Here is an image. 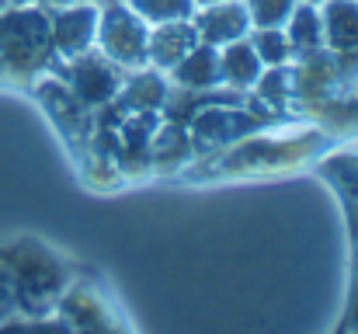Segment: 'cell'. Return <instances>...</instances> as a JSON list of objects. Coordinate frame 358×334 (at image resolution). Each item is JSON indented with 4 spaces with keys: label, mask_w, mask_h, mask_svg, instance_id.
<instances>
[{
    "label": "cell",
    "mask_w": 358,
    "mask_h": 334,
    "mask_svg": "<svg viewBox=\"0 0 358 334\" xmlns=\"http://www.w3.org/2000/svg\"><path fill=\"white\" fill-rule=\"evenodd\" d=\"M0 261L14 282V317H45V310H52L66 293V265H59V258L35 240H14L0 247Z\"/></svg>",
    "instance_id": "obj_1"
},
{
    "label": "cell",
    "mask_w": 358,
    "mask_h": 334,
    "mask_svg": "<svg viewBox=\"0 0 358 334\" xmlns=\"http://www.w3.org/2000/svg\"><path fill=\"white\" fill-rule=\"evenodd\" d=\"M56 63L49 14L35 4L0 7V74L35 77Z\"/></svg>",
    "instance_id": "obj_2"
},
{
    "label": "cell",
    "mask_w": 358,
    "mask_h": 334,
    "mask_svg": "<svg viewBox=\"0 0 358 334\" xmlns=\"http://www.w3.org/2000/svg\"><path fill=\"white\" fill-rule=\"evenodd\" d=\"M94 42L105 49V56L122 67H143L150 60V25L129 7L112 4L105 14H98V35Z\"/></svg>",
    "instance_id": "obj_3"
},
{
    "label": "cell",
    "mask_w": 358,
    "mask_h": 334,
    "mask_svg": "<svg viewBox=\"0 0 358 334\" xmlns=\"http://www.w3.org/2000/svg\"><path fill=\"white\" fill-rule=\"evenodd\" d=\"M320 146H327V136L324 132H306L299 139H254V143L234 150L223 160V171H271V167H289V164H299V160L320 153Z\"/></svg>",
    "instance_id": "obj_4"
},
{
    "label": "cell",
    "mask_w": 358,
    "mask_h": 334,
    "mask_svg": "<svg viewBox=\"0 0 358 334\" xmlns=\"http://www.w3.org/2000/svg\"><path fill=\"white\" fill-rule=\"evenodd\" d=\"M59 74H63L66 88L73 91V98L84 102L87 109L108 105L122 91L119 67H115L108 56H101V53H80V56H73L70 67H63Z\"/></svg>",
    "instance_id": "obj_5"
},
{
    "label": "cell",
    "mask_w": 358,
    "mask_h": 334,
    "mask_svg": "<svg viewBox=\"0 0 358 334\" xmlns=\"http://www.w3.org/2000/svg\"><path fill=\"white\" fill-rule=\"evenodd\" d=\"M324 39L338 74L348 81L358 74V4L355 0H327Z\"/></svg>",
    "instance_id": "obj_6"
},
{
    "label": "cell",
    "mask_w": 358,
    "mask_h": 334,
    "mask_svg": "<svg viewBox=\"0 0 358 334\" xmlns=\"http://www.w3.org/2000/svg\"><path fill=\"white\" fill-rule=\"evenodd\" d=\"M264 122H271V115H250V111L240 109H202L192 122V136H195L199 150H209V146L234 143Z\"/></svg>",
    "instance_id": "obj_7"
},
{
    "label": "cell",
    "mask_w": 358,
    "mask_h": 334,
    "mask_svg": "<svg viewBox=\"0 0 358 334\" xmlns=\"http://www.w3.org/2000/svg\"><path fill=\"white\" fill-rule=\"evenodd\" d=\"M49 28H52V46H56V56H80L94 46V35H98V7L91 4H73L66 11H56L49 18Z\"/></svg>",
    "instance_id": "obj_8"
},
{
    "label": "cell",
    "mask_w": 358,
    "mask_h": 334,
    "mask_svg": "<svg viewBox=\"0 0 358 334\" xmlns=\"http://www.w3.org/2000/svg\"><path fill=\"white\" fill-rule=\"evenodd\" d=\"M250 28V18H247V7L240 0H220V4H206V11L195 18V32H199V42H209V46H227V42H237L247 35Z\"/></svg>",
    "instance_id": "obj_9"
},
{
    "label": "cell",
    "mask_w": 358,
    "mask_h": 334,
    "mask_svg": "<svg viewBox=\"0 0 358 334\" xmlns=\"http://www.w3.org/2000/svg\"><path fill=\"white\" fill-rule=\"evenodd\" d=\"M199 46V32H195V25H188V18L185 21H164V25H153L150 28V60L157 63V67H164V70H171L174 63H181L192 49Z\"/></svg>",
    "instance_id": "obj_10"
},
{
    "label": "cell",
    "mask_w": 358,
    "mask_h": 334,
    "mask_svg": "<svg viewBox=\"0 0 358 334\" xmlns=\"http://www.w3.org/2000/svg\"><path fill=\"white\" fill-rule=\"evenodd\" d=\"M317 174L327 178L338 188V195L345 202V213H348L352 237H355V244H358V157L355 153H334V157L320 160Z\"/></svg>",
    "instance_id": "obj_11"
},
{
    "label": "cell",
    "mask_w": 358,
    "mask_h": 334,
    "mask_svg": "<svg viewBox=\"0 0 358 334\" xmlns=\"http://www.w3.org/2000/svg\"><path fill=\"white\" fill-rule=\"evenodd\" d=\"M171 70H174V81H178L181 88H216V84H223L220 53H216V46H209V42L195 46V49H192L181 63H174Z\"/></svg>",
    "instance_id": "obj_12"
},
{
    "label": "cell",
    "mask_w": 358,
    "mask_h": 334,
    "mask_svg": "<svg viewBox=\"0 0 358 334\" xmlns=\"http://www.w3.org/2000/svg\"><path fill=\"white\" fill-rule=\"evenodd\" d=\"M289 46L292 56H306L324 46V18L317 4H296L289 14Z\"/></svg>",
    "instance_id": "obj_13"
},
{
    "label": "cell",
    "mask_w": 358,
    "mask_h": 334,
    "mask_svg": "<svg viewBox=\"0 0 358 334\" xmlns=\"http://www.w3.org/2000/svg\"><path fill=\"white\" fill-rule=\"evenodd\" d=\"M220 70H223V81L234 84V88H247L261 77V56L254 53L250 42H227V53L220 56Z\"/></svg>",
    "instance_id": "obj_14"
},
{
    "label": "cell",
    "mask_w": 358,
    "mask_h": 334,
    "mask_svg": "<svg viewBox=\"0 0 358 334\" xmlns=\"http://www.w3.org/2000/svg\"><path fill=\"white\" fill-rule=\"evenodd\" d=\"M167 102V88L160 81V74H139L125 84L122 91V111H157L160 105Z\"/></svg>",
    "instance_id": "obj_15"
},
{
    "label": "cell",
    "mask_w": 358,
    "mask_h": 334,
    "mask_svg": "<svg viewBox=\"0 0 358 334\" xmlns=\"http://www.w3.org/2000/svg\"><path fill=\"white\" fill-rule=\"evenodd\" d=\"M146 25H164V21H185L195 11V0H125Z\"/></svg>",
    "instance_id": "obj_16"
},
{
    "label": "cell",
    "mask_w": 358,
    "mask_h": 334,
    "mask_svg": "<svg viewBox=\"0 0 358 334\" xmlns=\"http://www.w3.org/2000/svg\"><path fill=\"white\" fill-rule=\"evenodd\" d=\"M250 46L261 56V63H268V67H285L292 60V46H289V35L282 28H257Z\"/></svg>",
    "instance_id": "obj_17"
},
{
    "label": "cell",
    "mask_w": 358,
    "mask_h": 334,
    "mask_svg": "<svg viewBox=\"0 0 358 334\" xmlns=\"http://www.w3.org/2000/svg\"><path fill=\"white\" fill-rule=\"evenodd\" d=\"M243 7H247V18L254 28H278L289 21L296 0H247Z\"/></svg>",
    "instance_id": "obj_18"
},
{
    "label": "cell",
    "mask_w": 358,
    "mask_h": 334,
    "mask_svg": "<svg viewBox=\"0 0 358 334\" xmlns=\"http://www.w3.org/2000/svg\"><path fill=\"white\" fill-rule=\"evenodd\" d=\"M261 98H264L271 109H282V105L292 98V70L275 67V70L261 81Z\"/></svg>",
    "instance_id": "obj_19"
},
{
    "label": "cell",
    "mask_w": 358,
    "mask_h": 334,
    "mask_svg": "<svg viewBox=\"0 0 358 334\" xmlns=\"http://www.w3.org/2000/svg\"><path fill=\"white\" fill-rule=\"evenodd\" d=\"M14 314H17V303H14V282H10L7 265L0 261V324H3L7 317H14Z\"/></svg>",
    "instance_id": "obj_20"
},
{
    "label": "cell",
    "mask_w": 358,
    "mask_h": 334,
    "mask_svg": "<svg viewBox=\"0 0 358 334\" xmlns=\"http://www.w3.org/2000/svg\"><path fill=\"white\" fill-rule=\"evenodd\" d=\"M355 251H358V244H355ZM348 324H358V261H355V286H352V296H348V310H345V317H341V331L348 328Z\"/></svg>",
    "instance_id": "obj_21"
},
{
    "label": "cell",
    "mask_w": 358,
    "mask_h": 334,
    "mask_svg": "<svg viewBox=\"0 0 358 334\" xmlns=\"http://www.w3.org/2000/svg\"><path fill=\"white\" fill-rule=\"evenodd\" d=\"M14 7H28V4H45V0H10Z\"/></svg>",
    "instance_id": "obj_22"
},
{
    "label": "cell",
    "mask_w": 358,
    "mask_h": 334,
    "mask_svg": "<svg viewBox=\"0 0 358 334\" xmlns=\"http://www.w3.org/2000/svg\"><path fill=\"white\" fill-rule=\"evenodd\" d=\"M195 4H220V0H195Z\"/></svg>",
    "instance_id": "obj_23"
},
{
    "label": "cell",
    "mask_w": 358,
    "mask_h": 334,
    "mask_svg": "<svg viewBox=\"0 0 358 334\" xmlns=\"http://www.w3.org/2000/svg\"><path fill=\"white\" fill-rule=\"evenodd\" d=\"M306 4H327V0H306Z\"/></svg>",
    "instance_id": "obj_24"
},
{
    "label": "cell",
    "mask_w": 358,
    "mask_h": 334,
    "mask_svg": "<svg viewBox=\"0 0 358 334\" xmlns=\"http://www.w3.org/2000/svg\"><path fill=\"white\" fill-rule=\"evenodd\" d=\"M7 4H10V0H0V7H7Z\"/></svg>",
    "instance_id": "obj_25"
},
{
    "label": "cell",
    "mask_w": 358,
    "mask_h": 334,
    "mask_svg": "<svg viewBox=\"0 0 358 334\" xmlns=\"http://www.w3.org/2000/svg\"><path fill=\"white\" fill-rule=\"evenodd\" d=\"M355 109H358V98H355Z\"/></svg>",
    "instance_id": "obj_26"
},
{
    "label": "cell",
    "mask_w": 358,
    "mask_h": 334,
    "mask_svg": "<svg viewBox=\"0 0 358 334\" xmlns=\"http://www.w3.org/2000/svg\"><path fill=\"white\" fill-rule=\"evenodd\" d=\"M70 4H73V0H70Z\"/></svg>",
    "instance_id": "obj_27"
}]
</instances>
